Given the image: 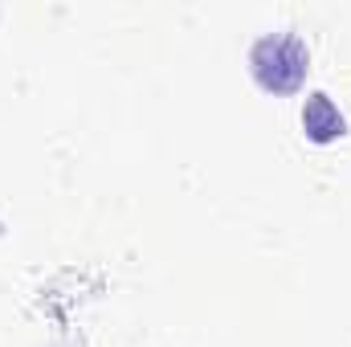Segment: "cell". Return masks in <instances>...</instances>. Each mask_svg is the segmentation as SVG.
Returning a JSON list of instances; mask_svg holds the SVG:
<instances>
[{"mask_svg": "<svg viewBox=\"0 0 351 347\" xmlns=\"http://www.w3.org/2000/svg\"><path fill=\"white\" fill-rule=\"evenodd\" d=\"M250 74L265 94H298L311 70L306 41L294 33H265L250 45Z\"/></svg>", "mask_w": 351, "mask_h": 347, "instance_id": "cell-1", "label": "cell"}, {"mask_svg": "<svg viewBox=\"0 0 351 347\" xmlns=\"http://www.w3.org/2000/svg\"><path fill=\"white\" fill-rule=\"evenodd\" d=\"M302 131H306L311 143H335V139L348 135V119L339 115V106L331 102V94L315 90L302 102Z\"/></svg>", "mask_w": 351, "mask_h": 347, "instance_id": "cell-2", "label": "cell"}]
</instances>
